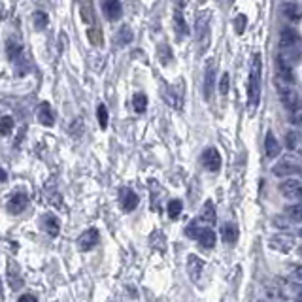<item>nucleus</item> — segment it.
Here are the masks:
<instances>
[{
  "mask_svg": "<svg viewBox=\"0 0 302 302\" xmlns=\"http://www.w3.org/2000/svg\"><path fill=\"white\" fill-rule=\"evenodd\" d=\"M261 72H263V59L261 55L255 53L251 59V68H249V81H248V98L249 106L255 108L261 98Z\"/></svg>",
  "mask_w": 302,
  "mask_h": 302,
  "instance_id": "obj_1",
  "label": "nucleus"
},
{
  "mask_svg": "<svg viewBox=\"0 0 302 302\" xmlns=\"http://www.w3.org/2000/svg\"><path fill=\"white\" fill-rule=\"evenodd\" d=\"M196 44L200 48V55L208 49V44H210V12H200L196 17Z\"/></svg>",
  "mask_w": 302,
  "mask_h": 302,
  "instance_id": "obj_2",
  "label": "nucleus"
},
{
  "mask_svg": "<svg viewBox=\"0 0 302 302\" xmlns=\"http://www.w3.org/2000/svg\"><path fill=\"white\" fill-rule=\"evenodd\" d=\"M183 91H185V83H176V85H168L162 87V98L168 106H172L174 110H181L183 108Z\"/></svg>",
  "mask_w": 302,
  "mask_h": 302,
  "instance_id": "obj_3",
  "label": "nucleus"
},
{
  "mask_svg": "<svg viewBox=\"0 0 302 302\" xmlns=\"http://www.w3.org/2000/svg\"><path fill=\"white\" fill-rule=\"evenodd\" d=\"M301 172V162L297 155H287L274 166V176H291V174H299Z\"/></svg>",
  "mask_w": 302,
  "mask_h": 302,
  "instance_id": "obj_4",
  "label": "nucleus"
},
{
  "mask_svg": "<svg viewBox=\"0 0 302 302\" xmlns=\"http://www.w3.org/2000/svg\"><path fill=\"white\" fill-rule=\"evenodd\" d=\"M200 162L208 172H217L221 168V155H219V151L215 147H208V149H204Z\"/></svg>",
  "mask_w": 302,
  "mask_h": 302,
  "instance_id": "obj_5",
  "label": "nucleus"
},
{
  "mask_svg": "<svg viewBox=\"0 0 302 302\" xmlns=\"http://www.w3.org/2000/svg\"><path fill=\"white\" fill-rule=\"evenodd\" d=\"M280 191L285 198L289 200H299L302 196V189H301V179L299 178H289L285 179L284 183L280 185Z\"/></svg>",
  "mask_w": 302,
  "mask_h": 302,
  "instance_id": "obj_6",
  "label": "nucleus"
},
{
  "mask_svg": "<svg viewBox=\"0 0 302 302\" xmlns=\"http://www.w3.org/2000/svg\"><path fill=\"white\" fill-rule=\"evenodd\" d=\"M270 248L278 249L282 253H289L291 249L295 248V236L291 234H276L270 238Z\"/></svg>",
  "mask_w": 302,
  "mask_h": 302,
  "instance_id": "obj_7",
  "label": "nucleus"
},
{
  "mask_svg": "<svg viewBox=\"0 0 302 302\" xmlns=\"http://www.w3.org/2000/svg\"><path fill=\"white\" fill-rule=\"evenodd\" d=\"M98 242H100V234H98V231H96V229H87V231L78 238V248L81 249V251H89V249L95 248Z\"/></svg>",
  "mask_w": 302,
  "mask_h": 302,
  "instance_id": "obj_8",
  "label": "nucleus"
},
{
  "mask_svg": "<svg viewBox=\"0 0 302 302\" xmlns=\"http://www.w3.org/2000/svg\"><path fill=\"white\" fill-rule=\"evenodd\" d=\"M213 78H215V61H206V70H204V98L210 100L213 93Z\"/></svg>",
  "mask_w": 302,
  "mask_h": 302,
  "instance_id": "obj_9",
  "label": "nucleus"
},
{
  "mask_svg": "<svg viewBox=\"0 0 302 302\" xmlns=\"http://www.w3.org/2000/svg\"><path fill=\"white\" fill-rule=\"evenodd\" d=\"M119 202H121V208H123L125 212H132V210L138 206L140 198H138V195H136L132 189L123 187V189L119 191Z\"/></svg>",
  "mask_w": 302,
  "mask_h": 302,
  "instance_id": "obj_10",
  "label": "nucleus"
},
{
  "mask_svg": "<svg viewBox=\"0 0 302 302\" xmlns=\"http://www.w3.org/2000/svg\"><path fill=\"white\" fill-rule=\"evenodd\" d=\"M202 270H204V261L198 259L196 255H189L187 257V274H189L193 284H198V280L202 276Z\"/></svg>",
  "mask_w": 302,
  "mask_h": 302,
  "instance_id": "obj_11",
  "label": "nucleus"
},
{
  "mask_svg": "<svg viewBox=\"0 0 302 302\" xmlns=\"http://www.w3.org/2000/svg\"><path fill=\"white\" fill-rule=\"evenodd\" d=\"M102 10H104V16L110 21H117L123 14V8H121L119 0H102Z\"/></svg>",
  "mask_w": 302,
  "mask_h": 302,
  "instance_id": "obj_12",
  "label": "nucleus"
},
{
  "mask_svg": "<svg viewBox=\"0 0 302 302\" xmlns=\"http://www.w3.org/2000/svg\"><path fill=\"white\" fill-rule=\"evenodd\" d=\"M276 66H278V76L287 81V83H293L295 81V76H293V68H291V63L284 59V55H278L276 59Z\"/></svg>",
  "mask_w": 302,
  "mask_h": 302,
  "instance_id": "obj_13",
  "label": "nucleus"
},
{
  "mask_svg": "<svg viewBox=\"0 0 302 302\" xmlns=\"http://www.w3.org/2000/svg\"><path fill=\"white\" fill-rule=\"evenodd\" d=\"M280 98H282V104H284L289 111L301 108V100H299V95L293 89H282L280 87Z\"/></svg>",
  "mask_w": 302,
  "mask_h": 302,
  "instance_id": "obj_14",
  "label": "nucleus"
},
{
  "mask_svg": "<svg viewBox=\"0 0 302 302\" xmlns=\"http://www.w3.org/2000/svg\"><path fill=\"white\" fill-rule=\"evenodd\" d=\"M29 204V196L25 193H14L12 198L8 200V212L10 213H21Z\"/></svg>",
  "mask_w": 302,
  "mask_h": 302,
  "instance_id": "obj_15",
  "label": "nucleus"
},
{
  "mask_svg": "<svg viewBox=\"0 0 302 302\" xmlns=\"http://www.w3.org/2000/svg\"><path fill=\"white\" fill-rule=\"evenodd\" d=\"M280 46L282 49H297L299 46V34L293 29H284L280 34Z\"/></svg>",
  "mask_w": 302,
  "mask_h": 302,
  "instance_id": "obj_16",
  "label": "nucleus"
},
{
  "mask_svg": "<svg viewBox=\"0 0 302 302\" xmlns=\"http://www.w3.org/2000/svg\"><path fill=\"white\" fill-rule=\"evenodd\" d=\"M38 121L42 125H46V127H53L55 125L53 110H51V106H49L48 102L40 104V108H38Z\"/></svg>",
  "mask_w": 302,
  "mask_h": 302,
  "instance_id": "obj_17",
  "label": "nucleus"
},
{
  "mask_svg": "<svg viewBox=\"0 0 302 302\" xmlns=\"http://www.w3.org/2000/svg\"><path fill=\"white\" fill-rule=\"evenodd\" d=\"M265 149H267V157H268V159H274V157H278V155H280V151H282V145H280V142L276 140V136H274L272 132H268V134H267V140H265Z\"/></svg>",
  "mask_w": 302,
  "mask_h": 302,
  "instance_id": "obj_18",
  "label": "nucleus"
},
{
  "mask_svg": "<svg viewBox=\"0 0 302 302\" xmlns=\"http://www.w3.org/2000/svg\"><path fill=\"white\" fill-rule=\"evenodd\" d=\"M195 240H198L204 248H213L215 246V234H213L212 229H198V234H196Z\"/></svg>",
  "mask_w": 302,
  "mask_h": 302,
  "instance_id": "obj_19",
  "label": "nucleus"
},
{
  "mask_svg": "<svg viewBox=\"0 0 302 302\" xmlns=\"http://www.w3.org/2000/svg\"><path fill=\"white\" fill-rule=\"evenodd\" d=\"M221 236H223V242L234 244L238 240V229H236V225L234 223H225L221 227Z\"/></svg>",
  "mask_w": 302,
  "mask_h": 302,
  "instance_id": "obj_20",
  "label": "nucleus"
},
{
  "mask_svg": "<svg viewBox=\"0 0 302 302\" xmlns=\"http://www.w3.org/2000/svg\"><path fill=\"white\" fill-rule=\"evenodd\" d=\"M174 29H176V32H178L179 38L189 34V27H187V23H185L183 14H181L179 8H176V12H174Z\"/></svg>",
  "mask_w": 302,
  "mask_h": 302,
  "instance_id": "obj_21",
  "label": "nucleus"
},
{
  "mask_svg": "<svg viewBox=\"0 0 302 302\" xmlns=\"http://www.w3.org/2000/svg\"><path fill=\"white\" fill-rule=\"evenodd\" d=\"M282 12H284L285 17L291 19V21H299V19H301V10H299V6H297L295 2H287V4H284Z\"/></svg>",
  "mask_w": 302,
  "mask_h": 302,
  "instance_id": "obj_22",
  "label": "nucleus"
},
{
  "mask_svg": "<svg viewBox=\"0 0 302 302\" xmlns=\"http://www.w3.org/2000/svg\"><path fill=\"white\" fill-rule=\"evenodd\" d=\"M200 221H204V223H208V225H213V223H215V206H213L212 202H206V204H204Z\"/></svg>",
  "mask_w": 302,
  "mask_h": 302,
  "instance_id": "obj_23",
  "label": "nucleus"
},
{
  "mask_svg": "<svg viewBox=\"0 0 302 302\" xmlns=\"http://www.w3.org/2000/svg\"><path fill=\"white\" fill-rule=\"evenodd\" d=\"M44 229H46V232H49L51 236H57L59 234V221H57V217L55 215H46L44 217Z\"/></svg>",
  "mask_w": 302,
  "mask_h": 302,
  "instance_id": "obj_24",
  "label": "nucleus"
},
{
  "mask_svg": "<svg viewBox=\"0 0 302 302\" xmlns=\"http://www.w3.org/2000/svg\"><path fill=\"white\" fill-rule=\"evenodd\" d=\"M132 106H134V111L136 113H143L145 108H147V96L143 93H136L132 96Z\"/></svg>",
  "mask_w": 302,
  "mask_h": 302,
  "instance_id": "obj_25",
  "label": "nucleus"
},
{
  "mask_svg": "<svg viewBox=\"0 0 302 302\" xmlns=\"http://www.w3.org/2000/svg\"><path fill=\"white\" fill-rule=\"evenodd\" d=\"M6 55L10 61H17V57L21 55V46L14 40H8L6 42Z\"/></svg>",
  "mask_w": 302,
  "mask_h": 302,
  "instance_id": "obj_26",
  "label": "nucleus"
},
{
  "mask_svg": "<svg viewBox=\"0 0 302 302\" xmlns=\"http://www.w3.org/2000/svg\"><path fill=\"white\" fill-rule=\"evenodd\" d=\"M285 143H287L289 151H299V147H301V136H299V132H287Z\"/></svg>",
  "mask_w": 302,
  "mask_h": 302,
  "instance_id": "obj_27",
  "label": "nucleus"
},
{
  "mask_svg": "<svg viewBox=\"0 0 302 302\" xmlns=\"http://www.w3.org/2000/svg\"><path fill=\"white\" fill-rule=\"evenodd\" d=\"M115 42H117L119 46H127V44H130V42H132V32H130V27H121V29H119V32H117Z\"/></svg>",
  "mask_w": 302,
  "mask_h": 302,
  "instance_id": "obj_28",
  "label": "nucleus"
},
{
  "mask_svg": "<svg viewBox=\"0 0 302 302\" xmlns=\"http://www.w3.org/2000/svg\"><path fill=\"white\" fill-rule=\"evenodd\" d=\"M32 23H34V27L38 31H44V29L48 27V23H49L48 14H44V12H34V14H32Z\"/></svg>",
  "mask_w": 302,
  "mask_h": 302,
  "instance_id": "obj_29",
  "label": "nucleus"
},
{
  "mask_svg": "<svg viewBox=\"0 0 302 302\" xmlns=\"http://www.w3.org/2000/svg\"><path fill=\"white\" fill-rule=\"evenodd\" d=\"M181 208H183L181 202H179L178 198H174V200L168 202V208H166V210H168V215H170L172 219H176L179 213H181Z\"/></svg>",
  "mask_w": 302,
  "mask_h": 302,
  "instance_id": "obj_30",
  "label": "nucleus"
},
{
  "mask_svg": "<svg viewBox=\"0 0 302 302\" xmlns=\"http://www.w3.org/2000/svg\"><path fill=\"white\" fill-rule=\"evenodd\" d=\"M12 128H14V119H12L10 115H6V117L0 119V134L8 136V134L12 132Z\"/></svg>",
  "mask_w": 302,
  "mask_h": 302,
  "instance_id": "obj_31",
  "label": "nucleus"
},
{
  "mask_svg": "<svg viewBox=\"0 0 302 302\" xmlns=\"http://www.w3.org/2000/svg\"><path fill=\"white\" fill-rule=\"evenodd\" d=\"M8 280H10V285L14 287V289H17L23 285V280H21V276H19V272L14 270V265L10 263V274H8Z\"/></svg>",
  "mask_w": 302,
  "mask_h": 302,
  "instance_id": "obj_32",
  "label": "nucleus"
},
{
  "mask_svg": "<svg viewBox=\"0 0 302 302\" xmlns=\"http://www.w3.org/2000/svg\"><path fill=\"white\" fill-rule=\"evenodd\" d=\"M301 212H302L301 204H295V206H289V208L285 210V213H287V217H289V219H293L295 223H301Z\"/></svg>",
  "mask_w": 302,
  "mask_h": 302,
  "instance_id": "obj_33",
  "label": "nucleus"
},
{
  "mask_svg": "<svg viewBox=\"0 0 302 302\" xmlns=\"http://www.w3.org/2000/svg\"><path fill=\"white\" fill-rule=\"evenodd\" d=\"M96 117H98L100 128H108V108L104 104H100L96 108Z\"/></svg>",
  "mask_w": 302,
  "mask_h": 302,
  "instance_id": "obj_34",
  "label": "nucleus"
},
{
  "mask_svg": "<svg viewBox=\"0 0 302 302\" xmlns=\"http://www.w3.org/2000/svg\"><path fill=\"white\" fill-rule=\"evenodd\" d=\"M159 59L162 64H168L172 61V49H170V46H159Z\"/></svg>",
  "mask_w": 302,
  "mask_h": 302,
  "instance_id": "obj_35",
  "label": "nucleus"
},
{
  "mask_svg": "<svg viewBox=\"0 0 302 302\" xmlns=\"http://www.w3.org/2000/svg\"><path fill=\"white\" fill-rule=\"evenodd\" d=\"M229 89H231V76H229V72H225L221 76V81H219V93L229 95Z\"/></svg>",
  "mask_w": 302,
  "mask_h": 302,
  "instance_id": "obj_36",
  "label": "nucleus"
},
{
  "mask_svg": "<svg viewBox=\"0 0 302 302\" xmlns=\"http://www.w3.org/2000/svg\"><path fill=\"white\" fill-rule=\"evenodd\" d=\"M246 25H248V17H246L244 14L236 16V19H234V31H236L238 34H242V32L246 31Z\"/></svg>",
  "mask_w": 302,
  "mask_h": 302,
  "instance_id": "obj_37",
  "label": "nucleus"
},
{
  "mask_svg": "<svg viewBox=\"0 0 302 302\" xmlns=\"http://www.w3.org/2000/svg\"><path fill=\"white\" fill-rule=\"evenodd\" d=\"M198 221H191L189 225H187V229H185V234L189 236V238H196V234H198Z\"/></svg>",
  "mask_w": 302,
  "mask_h": 302,
  "instance_id": "obj_38",
  "label": "nucleus"
},
{
  "mask_svg": "<svg viewBox=\"0 0 302 302\" xmlns=\"http://www.w3.org/2000/svg\"><path fill=\"white\" fill-rule=\"evenodd\" d=\"M291 113H293V123H295V125H301V108L293 110Z\"/></svg>",
  "mask_w": 302,
  "mask_h": 302,
  "instance_id": "obj_39",
  "label": "nucleus"
},
{
  "mask_svg": "<svg viewBox=\"0 0 302 302\" xmlns=\"http://www.w3.org/2000/svg\"><path fill=\"white\" fill-rule=\"evenodd\" d=\"M6 178H8V174H6V170L0 166V183H2V181H6Z\"/></svg>",
  "mask_w": 302,
  "mask_h": 302,
  "instance_id": "obj_40",
  "label": "nucleus"
},
{
  "mask_svg": "<svg viewBox=\"0 0 302 302\" xmlns=\"http://www.w3.org/2000/svg\"><path fill=\"white\" fill-rule=\"evenodd\" d=\"M19 301H36V297H32V295H23Z\"/></svg>",
  "mask_w": 302,
  "mask_h": 302,
  "instance_id": "obj_41",
  "label": "nucleus"
},
{
  "mask_svg": "<svg viewBox=\"0 0 302 302\" xmlns=\"http://www.w3.org/2000/svg\"><path fill=\"white\" fill-rule=\"evenodd\" d=\"M232 2H234V0H223V4H225V6H231Z\"/></svg>",
  "mask_w": 302,
  "mask_h": 302,
  "instance_id": "obj_42",
  "label": "nucleus"
}]
</instances>
